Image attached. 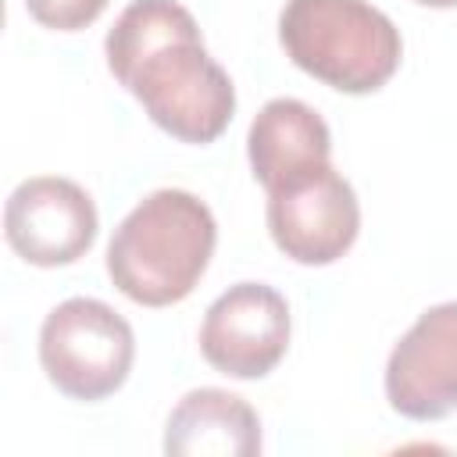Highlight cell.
Segmentation results:
<instances>
[{
    "instance_id": "obj_1",
    "label": "cell",
    "mask_w": 457,
    "mask_h": 457,
    "mask_svg": "<svg viewBox=\"0 0 457 457\" xmlns=\"http://www.w3.org/2000/svg\"><path fill=\"white\" fill-rule=\"evenodd\" d=\"M111 75L154 125L182 143H214L236 111L228 71L211 61L196 18L179 0H132L107 32Z\"/></svg>"
},
{
    "instance_id": "obj_2",
    "label": "cell",
    "mask_w": 457,
    "mask_h": 457,
    "mask_svg": "<svg viewBox=\"0 0 457 457\" xmlns=\"http://www.w3.org/2000/svg\"><path fill=\"white\" fill-rule=\"evenodd\" d=\"M218 225L211 207L186 189L143 196L107 246L111 282L143 307H168L193 293L211 264Z\"/></svg>"
},
{
    "instance_id": "obj_3",
    "label": "cell",
    "mask_w": 457,
    "mask_h": 457,
    "mask_svg": "<svg viewBox=\"0 0 457 457\" xmlns=\"http://www.w3.org/2000/svg\"><path fill=\"white\" fill-rule=\"evenodd\" d=\"M286 57L339 93H375L400 68V32L368 0H286L278 14Z\"/></svg>"
},
{
    "instance_id": "obj_4",
    "label": "cell",
    "mask_w": 457,
    "mask_h": 457,
    "mask_svg": "<svg viewBox=\"0 0 457 457\" xmlns=\"http://www.w3.org/2000/svg\"><path fill=\"white\" fill-rule=\"evenodd\" d=\"M132 325L104 300L71 296L57 303L39 328V364L71 400H104L132 371Z\"/></svg>"
},
{
    "instance_id": "obj_5",
    "label": "cell",
    "mask_w": 457,
    "mask_h": 457,
    "mask_svg": "<svg viewBox=\"0 0 457 457\" xmlns=\"http://www.w3.org/2000/svg\"><path fill=\"white\" fill-rule=\"evenodd\" d=\"M361 228L353 186L325 161L268 189V232L296 264L339 261Z\"/></svg>"
},
{
    "instance_id": "obj_6",
    "label": "cell",
    "mask_w": 457,
    "mask_h": 457,
    "mask_svg": "<svg viewBox=\"0 0 457 457\" xmlns=\"http://www.w3.org/2000/svg\"><path fill=\"white\" fill-rule=\"evenodd\" d=\"M289 346L286 296L264 282L228 286L204 314L200 353L232 378H264Z\"/></svg>"
},
{
    "instance_id": "obj_7",
    "label": "cell",
    "mask_w": 457,
    "mask_h": 457,
    "mask_svg": "<svg viewBox=\"0 0 457 457\" xmlns=\"http://www.w3.org/2000/svg\"><path fill=\"white\" fill-rule=\"evenodd\" d=\"M4 236L11 250L29 264H71L96 239V207L79 182L36 175L7 196Z\"/></svg>"
},
{
    "instance_id": "obj_8",
    "label": "cell",
    "mask_w": 457,
    "mask_h": 457,
    "mask_svg": "<svg viewBox=\"0 0 457 457\" xmlns=\"http://www.w3.org/2000/svg\"><path fill=\"white\" fill-rule=\"evenodd\" d=\"M386 396L411 421H436L457 411V300L428 307L393 346Z\"/></svg>"
},
{
    "instance_id": "obj_9",
    "label": "cell",
    "mask_w": 457,
    "mask_h": 457,
    "mask_svg": "<svg viewBox=\"0 0 457 457\" xmlns=\"http://www.w3.org/2000/svg\"><path fill=\"white\" fill-rule=\"evenodd\" d=\"M246 154L253 179L264 189H275L286 179L314 164H325L332 154V136L325 118L311 104L293 96H275L257 111L246 136Z\"/></svg>"
},
{
    "instance_id": "obj_10",
    "label": "cell",
    "mask_w": 457,
    "mask_h": 457,
    "mask_svg": "<svg viewBox=\"0 0 457 457\" xmlns=\"http://www.w3.org/2000/svg\"><path fill=\"white\" fill-rule=\"evenodd\" d=\"M261 450L257 411L228 389L186 393L164 428V453L171 457H253Z\"/></svg>"
},
{
    "instance_id": "obj_11",
    "label": "cell",
    "mask_w": 457,
    "mask_h": 457,
    "mask_svg": "<svg viewBox=\"0 0 457 457\" xmlns=\"http://www.w3.org/2000/svg\"><path fill=\"white\" fill-rule=\"evenodd\" d=\"M25 7L39 25L57 29V32H75L96 21L107 0H25Z\"/></svg>"
},
{
    "instance_id": "obj_12",
    "label": "cell",
    "mask_w": 457,
    "mask_h": 457,
    "mask_svg": "<svg viewBox=\"0 0 457 457\" xmlns=\"http://www.w3.org/2000/svg\"><path fill=\"white\" fill-rule=\"evenodd\" d=\"M414 4H425V7H457V0H414Z\"/></svg>"
}]
</instances>
